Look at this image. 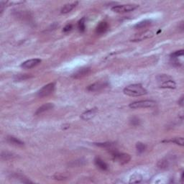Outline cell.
<instances>
[{"label":"cell","mask_w":184,"mask_h":184,"mask_svg":"<svg viewBox=\"0 0 184 184\" xmlns=\"http://www.w3.org/2000/svg\"><path fill=\"white\" fill-rule=\"evenodd\" d=\"M124 94L130 96H140L145 95L148 92L141 84H131L123 90Z\"/></svg>","instance_id":"1"},{"label":"cell","mask_w":184,"mask_h":184,"mask_svg":"<svg viewBox=\"0 0 184 184\" xmlns=\"http://www.w3.org/2000/svg\"><path fill=\"white\" fill-rule=\"evenodd\" d=\"M158 85L163 88H175L176 87V84L174 80L170 76L166 74H160L157 76Z\"/></svg>","instance_id":"2"},{"label":"cell","mask_w":184,"mask_h":184,"mask_svg":"<svg viewBox=\"0 0 184 184\" xmlns=\"http://www.w3.org/2000/svg\"><path fill=\"white\" fill-rule=\"evenodd\" d=\"M111 153L112 156L113 160L121 165H125L126 163H128L131 160V157L129 154L120 153V152H118L115 150L112 152H111Z\"/></svg>","instance_id":"3"},{"label":"cell","mask_w":184,"mask_h":184,"mask_svg":"<svg viewBox=\"0 0 184 184\" xmlns=\"http://www.w3.org/2000/svg\"><path fill=\"white\" fill-rule=\"evenodd\" d=\"M139 7V5H134V4H129V5H116L111 8L113 12L117 13H125L134 11Z\"/></svg>","instance_id":"4"},{"label":"cell","mask_w":184,"mask_h":184,"mask_svg":"<svg viewBox=\"0 0 184 184\" xmlns=\"http://www.w3.org/2000/svg\"><path fill=\"white\" fill-rule=\"evenodd\" d=\"M156 102L153 100H142L138 102H132L130 104V107L131 109H140V108H150L156 106Z\"/></svg>","instance_id":"5"},{"label":"cell","mask_w":184,"mask_h":184,"mask_svg":"<svg viewBox=\"0 0 184 184\" xmlns=\"http://www.w3.org/2000/svg\"><path fill=\"white\" fill-rule=\"evenodd\" d=\"M55 90V84L54 83H51V84H47L43 86V88H41L40 90L38 91L37 94L39 97H43L45 96H49L50 94H51L52 93L54 92Z\"/></svg>","instance_id":"6"},{"label":"cell","mask_w":184,"mask_h":184,"mask_svg":"<svg viewBox=\"0 0 184 184\" xmlns=\"http://www.w3.org/2000/svg\"><path fill=\"white\" fill-rule=\"evenodd\" d=\"M153 36V32L150 30H147L145 32H142L139 33V34L135 35L132 39V41H142L146 39L150 38Z\"/></svg>","instance_id":"7"},{"label":"cell","mask_w":184,"mask_h":184,"mask_svg":"<svg viewBox=\"0 0 184 184\" xmlns=\"http://www.w3.org/2000/svg\"><path fill=\"white\" fill-rule=\"evenodd\" d=\"M108 86V84L106 82H102V81H99V82H96L94 83V84H91L87 87V90L88 92H99V91L102 90L103 88H106L107 86Z\"/></svg>","instance_id":"8"},{"label":"cell","mask_w":184,"mask_h":184,"mask_svg":"<svg viewBox=\"0 0 184 184\" xmlns=\"http://www.w3.org/2000/svg\"><path fill=\"white\" fill-rule=\"evenodd\" d=\"M41 63V60L39 58L30 59L28 61H24L21 64V67L24 69H30L33 67H36V66L39 65Z\"/></svg>","instance_id":"9"},{"label":"cell","mask_w":184,"mask_h":184,"mask_svg":"<svg viewBox=\"0 0 184 184\" xmlns=\"http://www.w3.org/2000/svg\"><path fill=\"white\" fill-rule=\"evenodd\" d=\"M91 73V69L90 68H81V69H78V71H76L75 73L72 74V77L74 78H83L84 76H88V74Z\"/></svg>","instance_id":"10"},{"label":"cell","mask_w":184,"mask_h":184,"mask_svg":"<svg viewBox=\"0 0 184 184\" xmlns=\"http://www.w3.org/2000/svg\"><path fill=\"white\" fill-rule=\"evenodd\" d=\"M96 112H97L96 108L90 109L87 111H84V112L81 115V117L82 119H84V120L85 121L90 120L91 119H92L93 117H94V116L96 115Z\"/></svg>","instance_id":"11"},{"label":"cell","mask_w":184,"mask_h":184,"mask_svg":"<svg viewBox=\"0 0 184 184\" xmlns=\"http://www.w3.org/2000/svg\"><path fill=\"white\" fill-rule=\"evenodd\" d=\"M109 24L107 22H101L96 28V33L98 35L104 34L108 30Z\"/></svg>","instance_id":"12"},{"label":"cell","mask_w":184,"mask_h":184,"mask_svg":"<svg viewBox=\"0 0 184 184\" xmlns=\"http://www.w3.org/2000/svg\"><path fill=\"white\" fill-rule=\"evenodd\" d=\"M78 2H74L72 3H69V4H66L63 7L61 10V14H67L69 13V12H71L72 10H73L74 8H75L76 6L78 5Z\"/></svg>","instance_id":"13"},{"label":"cell","mask_w":184,"mask_h":184,"mask_svg":"<svg viewBox=\"0 0 184 184\" xmlns=\"http://www.w3.org/2000/svg\"><path fill=\"white\" fill-rule=\"evenodd\" d=\"M53 107H54V105H53L52 103H47V104H45L44 105H43V106L39 107V108L37 109L36 115H40V114L45 112V111H48L50 109H52Z\"/></svg>","instance_id":"14"},{"label":"cell","mask_w":184,"mask_h":184,"mask_svg":"<svg viewBox=\"0 0 184 184\" xmlns=\"http://www.w3.org/2000/svg\"><path fill=\"white\" fill-rule=\"evenodd\" d=\"M94 163L96 167L100 168L102 171H107L108 169V165L104 160H102L100 158H96L94 160Z\"/></svg>","instance_id":"15"},{"label":"cell","mask_w":184,"mask_h":184,"mask_svg":"<svg viewBox=\"0 0 184 184\" xmlns=\"http://www.w3.org/2000/svg\"><path fill=\"white\" fill-rule=\"evenodd\" d=\"M7 140L9 144L13 145H15V146H23L24 145L23 142L21 141V140L19 139H17V138L12 137V136L7 137Z\"/></svg>","instance_id":"16"},{"label":"cell","mask_w":184,"mask_h":184,"mask_svg":"<svg viewBox=\"0 0 184 184\" xmlns=\"http://www.w3.org/2000/svg\"><path fill=\"white\" fill-rule=\"evenodd\" d=\"M152 23V21L150 20H143V21L138 22L134 26V28L136 29H142V28H145L147 27H148L149 25H150Z\"/></svg>","instance_id":"17"},{"label":"cell","mask_w":184,"mask_h":184,"mask_svg":"<svg viewBox=\"0 0 184 184\" xmlns=\"http://www.w3.org/2000/svg\"><path fill=\"white\" fill-rule=\"evenodd\" d=\"M165 142H173V143H175L176 145H178L181 146H183V143H184V140H183V137H174L173 139H171L170 140H165V141H163Z\"/></svg>","instance_id":"18"},{"label":"cell","mask_w":184,"mask_h":184,"mask_svg":"<svg viewBox=\"0 0 184 184\" xmlns=\"http://www.w3.org/2000/svg\"><path fill=\"white\" fill-rule=\"evenodd\" d=\"M142 176L140 174H134L132 175L130 178V183H140L142 181Z\"/></svg>","instance_id":"19"},{"label":"cell","mask_w":184,"mask_h":184,"mask_svg":"<svg viewBox=\"0 0 184 184\" xmlns=\"http://www.w3.org/2000/svg\"><path fill=\"white\" fill-rule=\"evenodd\" d=\"M78 28L79 32H84L86 30V25H85V18L83 17L82 19H81L78 21Z\"/></svg>","instance_id":"20"},{"label":"cell","mask_w":184,"mask_h":184,"mask_svg":"<svg viewBox=\"0 0 184 184\" xmlns=\"http://www.w3.org/2000/svg\"><path fill=\"white\" fill-rule=\"evenodd\" d=\"M136 149H137V151L138 153L141 154L145 150L146 146L143 143H142V142H137V143L136 144Z\"/></svg>","instance_id":"21"},{"label":"cell","mask_w":184,"mask_h":184,"mask_svg":"<svg viewBox=\"0 0 184 184\" xmlns=\"http://www.w3.org/2000/svg\"><path fill=\"white\" fill-rule=\"evenodd\" d=\"M2 159H4V160H8V159H11L13 158L14 156L11 152H2Z\"/></svg>","instance_id":"22"},{"label":"cell","mask_w":184,"mask_h":184,"mask_svg":"<svg viewBox=\"0 0 184 184\" xmlns=\"http://www.w3.org/2000/svg\"><path fill=\"white\" fill-rule=\"evenodd\" d=\"M183 55V50H181V51H175V52L173 53L171 55V58H178V57L182 56Z\"/></svg>","instance_id":"23"},{"label":"cell","mask_w":184,"mask_h":184,"mask_svg":"<svg viewBox=\"0 0 184 184\" xmlns=\"http://www.w3.org/2000/svg\"><path fill=\"white\" fill-rule=\"evenodd\" d=\"M97 146L102 147V148H110L111 147L114 146V143L111 142H104V143H96Z\"/></svg>","instance_id":"24"},{"label":"cell","mask_w":184,"mask_h":184,"mask_svg":"<svg viewBox=\"0 0 184 184\" xmlns=\"http://www.w3.org/2000/svg\"><path fill=\"white\" fill-rule=\"evenodd\" d=\"M72 29H73V25H72L71 24H68L67 25H66L65 28H63V31L64 32H69V31H71Z\"/></svg>","instance_id":"25"},{"label":"cell","mask_w":184,"mask_h":184,"mask_svg":"<svg viewBox=\"0 0 184 184\" xmlns=\"http://www.w3.org/2000/svg\"><path fill=\"white\" fill-rule=\"evenodd\" d=\"M130 122H131L132 125L137 126V125H139L140 120L137 118H136V117H133V118L131 119V121H130Z\"/></svg>","instance_id":"26"},{"label":"cell","mask_w":184,"mask_h":184,"mask_svg":"<svg viewBox=\"0 0 184 184\" xmlns=\"http://www.w3.org/2000/svg\"><path fill=\"white\" fill-rule=\"evenodd\" d=\"M6 4H7V2L2 1L1 2H0V12H1V13H2L3 12L4 8H5V6L6 5Z\"/></svg>","instance_id":"27"},{"label":"cell","mask_w":184,"mask_h":184,"mask_svg":"<svg viewBox=\"0 0 184 184\" xmlns=\"http://www.w3.org/2000/svg\"><path fill=\"white\" fill-rule=\"evenodd\" d=\"M54 178L56 180H64L66 178V176H64L63 175H55Z\"/></svg>","instance_id":"28"},{"label":"cell","mask_w":184,"mask_h":184,"mask_svg":"<svg viewBox=\"0 0 184 184\" xmlns=\"http://www.w3.org/2000/svg\"><path fill=\"white\" fill-rule=\"evenodd\" d=\"M178 104L181 105V107L183 106V96H181V98L180 100L178 101Z\"/></svg>","instance_id":"29"}]
</instances>
